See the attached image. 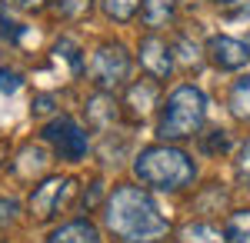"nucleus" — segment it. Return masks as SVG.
<instances>
[{"instance_id":"obj_1","label":"nucleus","mask_w":250,"mask_h":243,"mask_svg":"<svg viewBox=\"0 0 250 243\" xmlns=\"http://www.w3.org/2000/svg\"><path fill=\"white\" fill-rule=\"evenodd\" d=\"M104 223L124 243H157L170 233V220L144 187H114L104 200Z\"/></svg>"},{"instance_id":"obj_2","label":"nucleus","mask_w":250,"mask_h":243,"mask_svg":"<svg viewBox=\"0 0 250 243\" xmlns=\"http://www.w3.org/2000/svg\"><path fill=\"white\" fill-rule=\"evenodd\" d=\"M134 177L150 190L177 193V190L190 187L197 180V167H193V160L180 147L157 143V147L140 150V157L134 160Z\"/></svg>"},{"instance_id":"obj_3","label":"nucleus","mask_w":250,"mask_h":243,"mask_svg":"<svg viewBox=\"0 0 250 243\" xmlns=\"http://www.w3.org/2000/svg\"><path fill=\"white\" fill-rule=\"evenodd\" d=\"M207 120V97L200 94L193 83L177 87L164 107H160V120H157V137L160 140H187L204 127Z\"/></svg>"},{"instance_id":"obj_4","label":"nucleus","mask_w":250,"mask_h":243,"mask_svg":"<svg viewBox=\"0 0 250 243\" xmlns=\"http://www.w3.org/2000/svg\"><path fill=\"white\" fill-rule=\"evenodd\" d=\"M130 54H127V47L120 43V40H104L100 47L94 50L90 57V83H94L97 90H104V94H114L120 87H127V80H130Z\"/></svg>"},{"instance_id":"obj_5","label":"nucleus","mask_w":250,"mask_h":243,"mask_svg":"<svg viewBox=\"0 0 250 243\" xmlns=\"http://www.w3.org/2000/svg\"><path fill=\"white\" fill-rule=\"evenodd\" d=\"M77 180L74 177H47V180H40L37 190L30 193V200H27V206H30V217L34 220H40V223H47V220H54V217H60L67 206L77 200Z\"/></svg>"},{"instance_id":"obj_6","label":"nucleus","mask_w":250,"mask_h":243,"mask_svg":"<svg viewBox=\"0 0 250 243\" xmlns=\"http://www.w3.org/2000/svg\"><path fill=\"white\" fill-rule=\"evenodd\" d=\"M43 140L54 147L60 160H70V163H77L87 157V150H90V140H87V130L80 127L74 117H54L50 123H43Z\"/></svg>"},{"instance_id":"obj_7","label":"nucleus","mask_w":250,"mask_h":243,"mask_svg":"<svg viewBox=\"0 0 250 243\" xmlns=\"http://www.w3.org/2000/svg\"><path fill=\"white\" fill-rule=\"evenodd\" d=\"M137 57H140V67L154 77V80L170 77V70H173V47L164 37L147 34V37L140 40V47H137Z\"/></svg>"},{"instance_id":"obj_8","label":"nucleus","mask_w":250,"mask_h":243,"mask_svg":"<svg viewBox=\"0 0 250 243\" xmlns=\"http://www.w3.org/2000/svg\"><path fill=\"white\" fill-rule=\"evenodd\" d=\"M207 54H210L213 67H220V70H240L250 63V47L237 37H227V34H217L207 40Z\"/></svg>"},{"instance_id":"obj_9","label":"nucleus","mask_w":250,"mask_h":243,"mask_svg":"<svg viewBox=\"0 0 250 243\" xmlns=\"http://www.w3.org/2000/svg\"><path fill=\"white\" fill-rule=\"evenodd\" d=\"M124 107H127V117L130 120H147L157 107H164L160 103L157 80H137V83H130L127 94H124Z\"/></svg>"},{"instance_id":"obj_10","label":"nucleus","mask_w":250,"mask_h":243,"mask_svg":"<svg viewBox=\"0 0 250 243\" xmlns=\"http://www.w3.org/2000/svg\"><path fill=\"white\" fill-rule=\"evenodd\" d=\"M50 70L60 77V83H70L83 74V50L70 37H60L50 50Z\"/></svg>"},{"instance_id":"obj_11","label":"nucleus","mask_w":250,"mask_h":243,"mask_svg":"<svg viewBox=\"0 0 250 243\" xmlns=\"http://www.w3.org/2000/svg\"><path fill=\"white\" fill-rule=\"evenodd\" d=\"M47 243H100V230L90 220H70V223L57 226Z\"/></svg>"},{"instance_id":"obj_12","label":"nucleus","mask_w":250,"mask_h":243,"mask_svg":"<svg viewBox=\"0 0 250 243\" xmlns=\"http://www.w3.org/2000/svg\"><path fill=\"white\" fill-rule=\"evenodd\" d=\"M47 163H50L47 150H43V147H34V143H27V147L20 150L17 163H14V173H17V177H23V180H30V177L43 173V170H47Z\"/></svg>"},{"instance_id":"obj_13","label":"nucleus","mask_w":250,"mask_h":243,"mask_svg":"<svg viewBox=\"0 0 250 243\" xmlns=\"http://www.w3.org/2000/svg\"><path fill=\"white\" fill-rule=\"evenodd\" d=\"M177 243H227V237L217 230L213 223H204V220H190V223L180 226L177 233Z\"/></svg>"},{"instance_id":"obj_14","label":"nucleus","mask_w":250,"mask_h":243,"mask_svg":"<svg viewBox=\"0 0 250 243\" xmlns=\"http://www.w3.org/2000/svg\"><path fill=\"white\" fill-rule=\"evenodd\" d=\"M140 14H144V23L150 30H160L177 17V0H144Z\"/></svg>"},{"instance_id":"obj_15","label":"nucleus","mask_w":250,"mask_h":243,"mask_svg":"<svg viewBox=\"0 0 250 243\" xmlns=\"http://www.w3.org/2000/svg\"><path fill=\"white\" fill-rule=\"evenodd\" d=\"M87 117H90V123L94 127H110V123H117V103L110 94H100L87 103Z\"/></svg>"},{"instance_id":"obj_16","label":"nucleus","mask_w":250,"mask_h":243,"mask_svg":"<svg viewBox=\"0 0 250 243\" xmlns=\"http://www.w3.org/2000/svg\"><path fill=\"white\" fill-rule=\"evenodd\" d=\"M227 103H230V113L237 120H244L250 123V74L240 77L237 83L230 87V97H227Z\"/></svg>"},{"instance_id":"obj_17","label":"nucleus","mask_w":250,"mask_h":243,"mask_svg":"<svg viewBox=\"0 0 250 243\" xmlns=\"http://www.w3.org/2000/svg\"><path fill=\"white\" fill-rule=\"evenodd\" d=\"M227 243H250V210H233L224 226Z\"/></svg>"},{"instance_id":"obj_18","label":"nucleus","mask_w":250,"mask_h":243,"mask_svg":"<svg viewBox=\"0 0 250 243\" xmlns=\"http://www.w3.org/2000/svg\"><path fill=\"white\" fill-rule=\"evenodd\" d=\"M100 7H104V14L117 23H127V20L134 17L137 10L144 7V0H100Z\"/></svg>"},{"instance_id":"obj_19","label":"nucleus","mask_w":250,"mask_h":243,"mask_svg":"<svg viewBox=\"0 0 250 243\" xmlns=\"http://www.w3.org/2000/svg\"><path fill=\"white\" fill-rule=\"evenodd\" d=\"M54 10L63 20H83L94 10V0H54Z\"/></svg>"},{"instance_id":"obj_20","label":"nucleus","mask_w":250,"mask_h":243,"mask_svg":"<svg viewBox=\"0 0 250 243\" xmlns=\"http://www.w3.org/2000/svg\"><path fill=\"white\" fill-rule=\"evenodd\" d=\"M237 180L244 183V187H250V137L244 140V147H240V153H237Z\"/></svg>"},{"instance_id":"obj_21","label":"nucleus","mask_w":250,"mask_h":243,"mask_svg":"<svg viewBox=\"0 0 250 243\" xmlns=\"http://www.w3.org/2000/svg\"><path fill=\"white\" fill-rule=\"evenodd\" d=\"M227 147H230V133L227 130H210V137H204L207 153H227Z\"/></svg>"},{"instance_id":"obj_22","label":"nucleus","mask_w":250,"mask_h":243,"mask_svg":"<svg viewBox=\"0 0 250 243\" xmlns=\"http://www.w3.org/2000/svg\"><path fill=\"white\" fill-rule=\"evenodd\" d=\"M173 50H177V57H180V63H187V67H197V63H200V47H197V43H190L187 37L180 40Z\"/></svg>"},{"instance_id":"obj_23","label":"nucleus","mask_w":250,"mask_h":243,"mask_svg":"<svg viewBox=\"0 0 250 243\" xmlns=\"http://www.w3.org/2000/svg\"><path fill=\"white\" fill-rule=\"evenodd\" d=\"M213 3H217V10L227 14V17H247L250 14V0H213Z\"/></svg>"},{"instance_id":"obj_24","label":"nucleus","mask_w":250,"mask_h":243,"mask_svg":"<svg viewBox=\"0 0 250 243\" xmlns=\"http://www.w3.org/2000/svg\"><path fill=\"white\" fill-rule=\"evenodd\" d=\"M17 90H20V74L0 67V94H17Z\"/></svg>"},{"instance_id":"obj_25","label":"nucleus","mask_w":250,"mask_h":243,"mask_svg":"<svg viewBox=\"0 0 250 243\" xmlns=\"http://www.w3.org/2000/svg\"><path fill=\"white\" fill-rule=\"evenodd\" d=\"M14 217H17V203H14V200H7V197H0V230L10 223Z\"/></svg>"},{"instance_id":"obj_26","label":"nucleus","mask_w":250,"mask_h":243,"mask_svg":"<svg viewBox=\"0 0 250 243\" xmlns=\"http://www.w3.org/2000/svg\"><path fill=\"white\" fill-rule=\"evenodd\" d=\"M30 110H34V117H43V113H50V110H54V97H50V94H40L37 100H34V107H30Z\"/></svg>"},{"instance_id":"obj_27","label":"nucleus","mask_w":250,"mask_h":243,"mask_svg":"<svg viewBox=\"0 0 250 243\" xmlns=\"http://www.w3.org/2000/svg\"><path fill=\"white\" fill-rule=\"evenodd\" d=\"M7 7H14V10H40L47 0H3Z\"/></svg>"}]
</instances>
